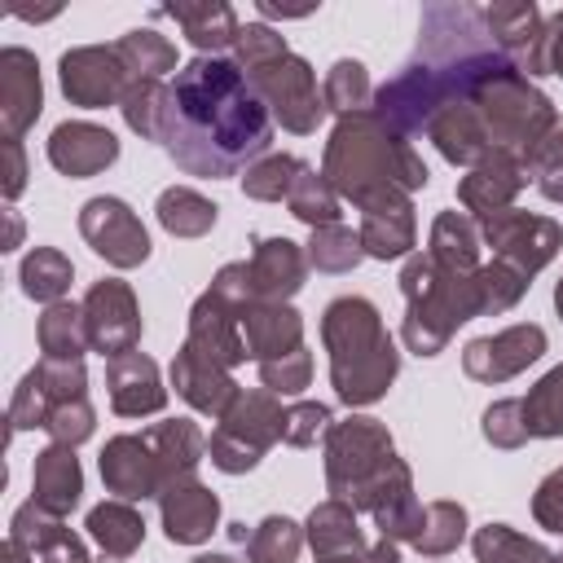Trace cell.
Wrapping results in <instances>:
<instances>
[{
    "mask_svg": "<svg viewBox=\"0 0 563 563\" xmlns=\"http://www.w3.org/2000/svg\"><path fill=\"white\" fill-rule=\"evenodd\" d=\"M545 40H550V53L541 57V70L550 66L554 75H563V13H559V18H554V26L545 31Z\"/></svg>",
    "mask_w": 563,
    "mask_h": 563,
    "instance_id": "4",
    "label": "cell"
},
{
    "mask_svg": "<svg viewBox=\"0 0 563 563\" xmlns=\"http://www.w3.org/2000/svg\"><path fill=\"white\" fill-rule=\"evenodd\" d=\"M361 88H365V75H361V66L356 62H339L334 66V79H330V92H343V97H361Z\"/></svg>",
    "mask_w": 563,
    "mask_h": 563,
    "instance_id": "3",
    "label": "cell"
},
{
    "mask_svg": "<svg viewBox=\"0 0 563 563\" xmlns=\"http://www.w3.org/2000/svg\"><path fill=\"white\" fill-rule=\"evenodd\" d=\"M268 110L238 62L194 57L163 97L158 136L189 176H229L268 145Z\"/></svg>",
    "mask_w": 563,
    "mask_h": 563,
    "instance_id": "1",
    "label": "cell"
},
{
    "mask_svg": "<svg viewBox=\"0 0 563 563\" xmlns=\"http://www.w3.org/2000/svg\"><path fill=\"white\" fill-rule=\"evenodd\" d=\"M172 18H180L185 22V31H189V40L194 44H211V48H220V44H229V40H238V22H233V13L224 9V4H216V9H167Z\"/></svg>",
    "mask_w": 563,
    "mask_h": 563,
    "instance_id": "2",
    "label": "cell"
},
{
    "mask_svg": "<svg viewBox=\"0 0 563 563\" xmlns=\"http://www.w3.org/2000/svg\"><path fill=\"white\" fill-rule=\"evenodd\" d=\"M559 308H563V286H559Z\"/></svg>",
    "mask_w": 563,
    "mask_h": 563,
    "instance_id": "5",
    "label": "cell"
}]
</instances>
